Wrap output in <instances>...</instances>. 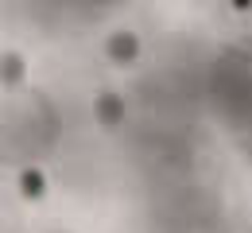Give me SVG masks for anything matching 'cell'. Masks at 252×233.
I'll use <instances>...</instances> for the list:
<instances>
[{"mask_svg":"<svg viewBox=\"0 0 252 233\" xmlns=\"http://www.w3.org/2000/svg\"><path fill=\"white\" fill-rule=\"evenodd\" d=\"M105 4H109V0H105Z\"/></svg>","mask_w":252,"mask_h":233,"instance_id":"6","label":"cell"},{"mask_svg":"<svg viewBox=\"0 0 252 233\" xmlns=\"http://www.w3.org/2000/svg\"><path fill=\"white\" fill-rule=\"evenodd\" d=\"M94 117L101 121V125H121V121L128 117L125 98H121L117 90H105V94H97V98H94Z\"/></svg>","mask_w":252,"mask_h":233,"instance_id":"3","label":"cell"},{"mask_svg":"<svg viewBox=\"0 0 252 233\" xmlns=\"http://www.w3.org/2000/svg\"><path fill=\"white\" fill-rule=\"evenodd\" d=\"M105 55H109L117 67H128V63H136V55H140V39L132 32H113L105 39Z\"/></svg>","mask_w":252,"mask_h":233,"instance_id":"2","label":"cell"},{"mask_svg":"<svg viewBox=\"0 0 252 233\" xmlns=\"http://www.w3.org/2000/svg\"><path fill=\"white\" fill-rule=\"evenodd\" d=\"M0 86L4 90H20L24 86V59L20 55H0Z\"/></svg>","mask_w":252,"mask_h":233,"instance_id":"4","label":"cell"},{"mask_svg":"<svg viewBox=\"0 0 252 233\" xmlns=\"http://www.w3.org/2000/svg\"><path fill=\"white\" fill-rule=\"evenodd\" d=\"M59 140V113L35 90H12L0 101V160L28 164L51 152Z\"/></svg>","mask_w":252,"mask_h":233,"instance_id":"1","label":"cell"},{"mask_svg":"<svg viewBox=\"0 0 252 233\" xmlns=\"http://www.w3.org/2000/svg\"><path fill=\"white\" fill-rule=\"evenodd\" d=\"M24 195H28V199H39V195H43V171H35V167H24Z\"/></svg>","mask_w":252,"mask_h":233,"instance_id":"5","label":"cell"}]
</instances>
